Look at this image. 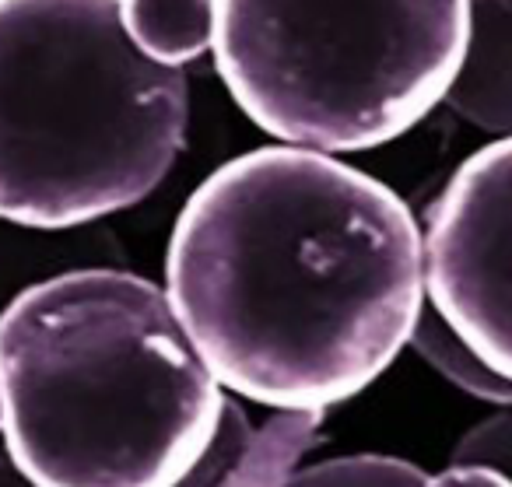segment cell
Wrapping results in <instances>:
<instances>
[{
    "label": "cell",
    "instance_id": "30bf717a",
    "mask_svg": "<svg viewBox=\"0 0 512 487\" xmlns=\"http://www.w3.org/2000/svg\"><path fill=\"white\" fill-rule=\"evenodd\" d=\"M411 347L432 372H439L446 382H453L460 393L474 396L491 407H512V382L502 379L491 365H484L474 351L460 340V333L432 309L425 305L418 316V326L411 333Z\"/></svg>",
    "mask_w": 512,
    "mask_h": 487
},
{
    "label": "cell",
    "instance_id": "ba28073f",
    "mask_svg": "<svg viewBox=\"0 0 512 487\" xmlns=\"http://www.w3.org/2000/svg\"><path fill=\"white\" fill-rule=\"evenodd\" d=\"M81 267H123L120 239L99 225L78 232H32L0 221V319L39 281Z\"/></svg>",
    "mask_w": 512,
    "mask_h": 487
},
{
    "label": "cell",
    "instance_id": "7c38bea8",
    "mask_svg": "<svg viewBox=\"0 0 512 487\" xmlns=\"http://www.w3.org/2000/svg\"><path fill=\"white\" fill-rule=\"evenodd\" d=\"M453 463H484L512 477V407L484 417L456 442Z\"/></svg>",
    "mask_w": 512,
    "mask_h": 487
},
{
    "label": "cell",
    "instance_id": "5b68a950",
    "mask_svg": "<svg viewBox=\"0 0 512 487\" xmlns=\"http://www.w3.org/2000/svg\"><path fill=\"white\" fill-rule=\"evenodd\" d=\"M421 235L428 305L512 382V137L484 144L449 176Z\"/></svg>",
    "mask_w": 512,
    "mask_h": 487
},
{
    "label": "cell",
    "instance_id": "5bb4252c",
    "mask_svg": "<svg viewBox=\"0 0 512 487\" xmlns=\"http://www.w3.org/2000/svg\"><path fill=\"white\" fill-rule=\"evenodd\" d=\"M0 487H39V484H32L22 470H18L15 459H11L8 449H4V442H0Z\"/></svg>",
    "mask_w": 512,
    "mask_h": 487
},
{
    "label": "cell",
    "instance_id": "7a4b0ae2",
    "mask_svg": "<svg viewBox=\"0 0 512 487\" xmlns=\"http://www.w3.org/2000/svg\"><path fill=\"white\" fill-rule=\"evenodd\" d=\"M228 396L127 267L46 277L0 319V442L39 487H176Z\"/></svg>",
    "mask_w": 512,
    "mask_h": 487
},
{
    "label": "cell",
    "instance_id": "4fadbf2b",
    "mask_svg": "<svg viewBox=\"0 0 512 487\" xmlns=\"http://www.w3.org/2000/svg\"><path fill=\"white\" fill-rule=\"evenodd\" d=\"M421 487H512V477L484 463H449L442 473L425 477Z\"/></svg>",
    "mask_w": 512,
    "mask_h": 487
},
{
    "label": "cell",
    "instance_id": "277c9868",
    "mask_svg": "<svg viewBox=\"0 0 512 487\" xmlns=\"http://www.w3.org/2000/svg\"><path fill=\"white\" fill-rule=\"evenodd\" d=\"M470 0H218L214 67L235 106L292 148L404 137L467 60Z\"/></svg>",
    "mask_w": 512,
    "mask_h": 487
},
{
    "label": "cell",
    "instance_id": "8992f818",
    "mask_svg": "<svg viewBox=\"0 0 512 487\" xmlns=\"http://www.w3.org/2000/svg\"><path fill=\"white\" fill-rule=\"evenodd\" d=\"M323 414L274 410L253 421L239 400L228 396L211 445L176 487H288L306 452L320 442Z\"/></svg>",
    "mask_w": 512,
    "mask_h": 487
},
{
    "label": "cell",
    "instance_id": "3957f363",
    "mask_svg": "<svg viewBox=\"0 0 512 487\" xmlns=\"http://www.w3.org/2000/svg\"><path fill=\"white\" fill-rule=\"evenodd\" d=\"M190 85L120 0H0V221L78 232L141 204L186 144Z\"/></svg>",
    "mask_w": 512,
    "mask_h": 487
},
{
    "label": "cell",
    "instance_id": "9c48e42d",
    "mask_svg": "<svg viewBox=\"0 0 512 487\" xmlns=\"http://www.w3.org/2000/svg\"><path fill=\"white\" fill-rule=\"evenodd\" d=\"M120 18L151 64L183 71L214 50L218 0H120Z\"/></svg>",
    "mask_w": 512,
    "mask_h": 487
},
{
    "label": "cell",
    "instance_id": "8fae6325",
    "mask_svg": "<svg viewBox=\"0 0 512 487\" xmlns=\"http://www.w3.org/2000/svg\"><path fill=\"white\" fill-rule=\"evenodd\" d=\"M428 473L397 456H337L299 470L288 487H421Z\"/></svg>",
    "mask_w": 512,
    "mask_h": 487
},
{
    "label": "cell",
    "instance_id": "6da1fadb",
    "mask_svg": "<svg viewBox=\"0 0 512 487\" xmlns=\"http://www.w3.org/2000/svg\"><path fill=\"white\" fill-rule=\"evenodd\" d=\"M165 295L221 389L327 414L411 344L428 305L425 235L376 176L271 144L214 169L183 204Z\"/></svg>",
    "mask_w": 512,
    "mask_h": 487
},
{
    "label": "cell",
    "instance_id": "52a82bcc",
    "mask_svg": "<svg viewBox=\"0 0 512 487\" xmlns=\"http://www.w3.org/2000/svg\"><path fill=\"white\" fill-rule=\"evenodd\" d=\"M446 106L484 134L512 137V0H470L467 60Z\"/></svg>",
    "mask_w": 512,
    "mask_h": 487
}]
</instances>
